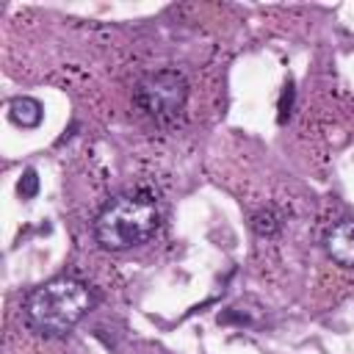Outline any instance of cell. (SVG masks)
Here are the masks:
<instances>
[{
	"mask_svg": "<svg viewBox=\"0 0 354 354\" xmlns=\"http://www.w3.org/2000/svg\"><path fill=\"white\" fill-rule=\"evenodd\" d=\"M91 304L94 296L86 282L72 277H58L28 293L25 321L30 324L33 332L44 337H64L86 318Z\"/></svg>",
	"mask_w": 354,
	"mask_h": 354,
	"instance_id": "cell-1",
	"label": "cell"
},
{
	"mask_svg": "<svg viewBox=\"0 0 354 354\" xmlns=\"http://www.w3.org/2000/svg\"><path fill=\"white\" fill-rule=\"evenodd\" d=\"M160 227V207L152 194L130 191L113 196L94 221V238L102 249L124 252L147 243Z\"/></svg>",
	"mask_w": 354,
	"mask_h": 354,
	"instance_id": "cell-2",
	"label": "cell"
},
{
	"mask_svg": "<svg viewBox=\"0 0 354 354\" xmlns=\"http://www.w3.org/2000/svg\"><path fill=\"white\" fill-rule=\"evenodd\" d=\"M188 83L177 69H158L136 83V105L155 124H174L185 108Z\"/></svg>",
	"mask_w": 354,
	"mask_h": 354,
	"instance_id": "cell-3",
	"label": "cell"
},
{
	"mask_svg": "<svg viewBox=\"0 0 354 354\" xmlns=\"http://www.w3.org/2000/svg\"><path fill=\"white\" fill-rule=\"evenodd\" d=\"M326 252L335 263L354 268V218L332 224V230L326 232Z\"/></svg>",
	"mask_w": 354,
	"mask_h": 354,
	"instance_id": "cell-4",
	"label": "cell"
},
{
	"mask_svg": "<svg viewBox=\"0 0 354 354\" xmlns=\"http://www.w3.org/2000/svg\"><path fill=\"white\" fill-rule=\"evenodd\" d=\"M8 116H11V122H14L17 127L30 130V127H39V122H41V116H44V108H41V102L33 100V97H14V100L8 102Z\"/></svg>",
	"mask_w": 354,
	"mask_h": 354,
	"instance_id": "cell-5",
	"label": "cell"
},
{
	"mask_svg": "<svg viewBox=\"0 0 354 354\" xmlns=\"http://www.w3.org/2000/svg\"><path fill=\"white\" fill-rule=\"evenodd\" d=\"M252 227L260 232V235H274L279 227H282V221H279V216L268 207V210H260V213H254V218H252Z\"/></svg>",
	"mask_w": 354,
	"mask_h": 354,
	"instance_id": "cell-6",
	"label": "cell"
},
{
	"mask_svg": "<svg viewBox=\"0 0 354 354\" xmlns=\"http://www.w3.org/2000/svg\"><path fill=\"white\" fill-rule=\"evenodd\" d=\"M17 191H19L22 199H33L39 194V174L33 169H25L22 177H19V183H17Z\"/></svg>",
	"mask_w": 354,
	"mask_h": 354,
	"instance_id": "cell-7",
	"label": "cell"
},
{
	"mask_svg": "<svg viewBox=\"0 0 354 354\" xmlns=\"http://www.w3.org/2000/svg\"><path fill=\"white\" fill-rule=\"evenodd\" d=\"M293 100H296V88H293V83H288L285 88H282V94H279V105H277V122L279 124H285L288 122V116H290V111H293Z\"/></svg>",
	"mask_w": 354,
	"mask_h": 354,
	"instance_id": "cell-8",
	"label": "cell"
}]
</instances>
